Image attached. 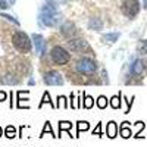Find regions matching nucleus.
I'll use <instances>...</instances> for the list:
<instances>
[{
	"label": "nucleus",
	"mask_w": 147,
	"mask_h": 147,
	"mask_svg": "<svg viewBox=\"0 0 147 147\" xmlns=\"http://www.w3.org/2000/svg\"><path fill=\"white\" fill-rule=\"evenodd\" d=\"M12 44L19 53H30L32 49V40L24 31H16L12 35Z\"/></svg>",
	"instance_id": "obj_2"
},
{
	"label": "nucleus",
	"mask_w": 147,
	"mask_h": 147,
	"mask_svg": "<svg viewBox=\"0 0 147 147\" xmlns=\"http://www.w3.org/2000/svg\"><path fill=\"white\" fill-rule=\"evenodd\" d=\"M5 136H6L7 138H15V137H16V128H15L13 125H7V127L5 128Z\"/></svg>",
	"instance_id": "obj_19"
},
{
	"label": "nucleus",
	"mask_w": 147,
	"mask_h": 147,
	"mask_svg": "<svg viewBox=\"0 0 147 147\" xmlns=\"http://www.w3.org/2000/svg\"><path fill=\"white\" fill-rule=\"evenodd\" d=\"M88 129H90V124H88V122H85V121L77 122V136L75 137H78L82 131H88Z\"/></svg>",
	"instance_id": "obj_15"
},
{
	"label": "nucleus",
	"mask_w": 147,
	"mask_h": 147,
	"mask_svg": "<svg viewBox=\"0 0 147 147\" xmlns=\"http://www.w3.org/2000/svg\"><path fill=\"white\" fill-rule=\"evenodd\" d=\"M88 30H91V31H102L103 30V21L100 18H90L88 19Z\"/></svg>",
	"instance_id": "obj_11"
},
{
	"label": "nucleus",
	"mask_w": 147,
	"mask_h": 147,
	"mask_svg": "<svg viewBox=\"0 0 147 147\" xmlns=\"http://www.w3.org/2000/svg\"><path fill=\"white\" fill-rule=\"evenodd\" d=\"M56 2H57V3H66L68 0H56Z\"/></svg>",
	"instance_id": "obj_33"
},
{
	"label": "nucleus",
	"mask_w": 147,
	"mask_h": 147,
	"mask_svg": "<svg viewBox=\"0 0 147 147\" xmlns=\"http://www.w3.org/2000/svg\"><path fill=\"white\" fill-rule=\"evenodd\" d=\"M106 136L109 138H115L118 136V127H116V122L110 121L107 124V128H106Z\"/></svg>",
	"instance_id": "obj_13"
},
{
	"label": "nucleus",
	"mask_w": 147,
	"mask_h": 147,
	"mask_svg": "<svg viewBox=\"0 0 147 147\" xmlns=\"http://www.w3.org/2000/svg\"><path fill=\"white\" fill-rule=\"evenodd\" d=\"M46 132H50V136L57 137V136H55V132H53V129H52L50 122H46V124H44V128H43V131H41V136H40V137H44V134H46Z\"/></svg>",
	"instance_id": "obj_24"
},
{
	"label": "nucleus",
	"mask_w": 147,
	"mask_h": 147,
	"mask_svg": "<svg viewBox=\"0 0 147 147\" xmlns=\"http://www.w3.org/2000/svg\"><path fill=\"white\" fill-rule=\"evenodd\" d=\"M94 106V99L91 96H85L84 94V102H82V107H85V109H91Z\"/></svg>",
	"instance_id": "obj_20"
},
{
	"label": "nucleus",
	"mask_w": 147,
	"mask_h": 147,
	"mask_svg": "<svg viewBox=\"0 0 147 147\" xmlns=\"http://www.w3.org/2000/svg\"><path fill=\"white\" fill-rule=\"evenodd\" d=\"M93 136H99V137H102V124H97V127L93 129Z\"/></svg>",
	"instance_id": "obj_27"
},
{
	"label": "nucleus",
	"mask_w": 147,
	"mask_h": 147,
	"mask_svg": "<svg viewBox=\"0 0 147 147\" xmlns=\"http://www.w3.org/2000/svg\"><path fill=\"white\" fill-rule=\"evenodd\" d=\"M2 82H3V84H13V85H15V84H18V82H19V80H18V78H15L13 75H6V77L2 80Z\"/></svg>",
	"instance_id": "obj_23"
},
{
	"label": "nucleus",
	"mask_w": 147,
	"mask_h": 147,
	"mask_svg": "<svg viewBox=\"0 0 147 147\" xmlns=\"http://www.w3.org/2000/svg\"><path fill=\"white\" fill-rule=\"evenodd\" d=\"M60 32H62V35H65L66 38H72V37L77 35V27L74 25L72 22H63L62 25H60Z\"/></svg>",
	"instance_id": "obj_9"
},
{
	"label": "nucleus",
	"mask_w": 147,
	"mask_h": 147,
	"mask_svg": "<svg viewBox=\"0 0 147 147\" xmlns=\"http://www.w3.org/2000/svg\"><path fill=\"white\" fill-rule=\"evenodd\" d=\"M50 57L53 60V63L55 65H59V66L66 65L69 60H71V55L65 50L62 46H55L52 50H50Z\"/></svg>",
	"instance_id": "obj_3"
},
{
	"label": "nucleus",
	"mask_w": 147,
	"mask_h": 147,
	"mask_svg": "<svg viewBox=\"0 0 147 147\" xmlns=\"http://www.w3.org/2000/svg\"><path fill=\"white\" fill-rule=\"evenodd\" d=\"M2 136H3V128L0 127V137H2Z\"/></svg>",
	"instance_id": "obj_34"
},
{
	"label": "nucleus",
	"mask_w": 147,
	"mask_h": 147,
	"mask_svg": "<svg viewBox=\"0 0 147 147\" xmlns=\"http://www.w3.org/2000/svg\"><path fill=\"white\" fill-rule=\"evenodd\" d=\"M75 69L80 74H84V75H85V74H94L97 71V63L94 62L93 59H90V57H82V59H80L77 62Z\"/></svg>",
	"instance_id": "obj_4"
},
{
	"label": "nucleus",
	"mask_w": 147,
	"mask_h": 147,
	"mask_svg": "<svg viewBox=\"0 0 147 147\" xmlns=\"http://www.w3.org/2000/svg\"><path fill=\"white\" fill-rule=\"evenodd\" d=\"M109 105V100L106 99L105 96H100L99 99H97V107H100V109H106Z\"/></svg>",
	"instance_id": "obj_22"
},
{
	"label": "nucleus",
	"mask_w": 147,
	"mask_h": 147,
	"mask_svg": "<svg viewBox=\"0 0 147 147\" xmlns=\"http://www.w3.org/2000/svg\"><path fill=\"white\" fill-rule=\"evenodd\" d=\"M143 7L147 9V0H143Z\"/></svg>",
	"instance_id": "obj_32"
},
{
	"label": "nucleus",
	"mask_w": 147,
	"mask_h": 147,
	"mask_svg": "<svg viewBox=\"0 0 147 147\" xmlns=\"http://www.w3.org/2000/svg\"><path fill=\"white\" fill-rule=\"evenodd\" d=\"M137 50L140 55H147V38L146 40H141L137 46Z\"/></svg>",
	"instance_id": "obj_21"
},
{
	"label": "nucleus",
	"mask_w": 147,
	"mask_h": 147,
	"mask_svg": "<svg viewBox=\"0 0 147 147\" xmlns=\"http://www.w3.org/2000/svg\"><path fill=\"white\" fill-rule=\"evenodd\" d=\"M50 105L52 107H56L53 103H52V97H50V93H49V91H44V94H43V99H41V102L38 103V107H43L44 105Z\"/></svg>",
	"instance_id": "obj_16"
},
{
	"label": "nucleus",
	"mask_w": 147,
	"mask_h": 147,
	"mask_svg": "<svg viewBox=\"0 0 147 147\" xmlns=\"http://www.w3.org/2000/svg\"><path fill=\"white\" fill-rule=\"evenodd\" d=\"M66 46L69 50L75 52V53H85V52H91V49L88 43L82 40V38H69L66 41Z\"/></svg>",
	"instance_id": "obj_5"
},
{
	"label": "nucleus",
	"mask_w": 147,
	"mask_h": 147,
	"mask_svg": "<svg viewBox=\"0 0 147 147\" xmlns=\"http://www.w3.org/2000/svg\"><path fill=\"white\" fill-rule=\"evenodd\" d=\"M119 37H121L119 32H107V34H105V35L102 37V41H103L105 44H113V43L118 41Z\"/></svg>",
	"instance_id": "obj_12"
},
{
	"label": "nucleus",
	"mask_w": 147,
	"mask_h": 147,
	"mask_svg": "<svg viewBox=\"0 0 147 147\" xmlns=\"http://www.w3.org/2000/svg\"><path fill=\"white\" fill-rule=\"evenodd\" d=\"M71 107L74 109V107H75V94H71Z\"/></svg>",
	"instance_id": "obj_29"
},
{
	"label": "nucleus",
	"mask_w": 147,
	"mask_h": 147,
	"mask_svg": "<svg viewBox=\"0 0 147 147\" xmlns=\"http://www.w3.org/2000/svg\"><path fill=\"white\" fill-rule=\"evenodd\" d=\"M43 80H44L46 85H62L63 84L62 74L57 72V71H49V72H46Z\"/></svg>",
	"instance_id": "obj_8"
},
{
	"label": "nucleus",
	"mask_w": 147,
	"mask_h": 147,
	"mask_svg": "<svg viewBox=\"0 0 147 147\" xmlns=\"http://www.w3.org/2000/svg\"><path fill=\"white\" fill-rule=\"evenodd\" d=\"M72 125L74 124H71L69 121H60L59 122V134H60L59 137H62V131H68L69 132V129L72 128Z\"/></svg>",
	"instance_id": "obj_17"
},
{
	"label": "nucleus",
	"mask_w": 147,
	"mask_h": 147,
	"mask_svg": "<svg viewBox=\"0 0 147 147\" xmlns=\"http://www.w3.org/2000/svg\"><path fill=\"white\" fill-rule=\"evenodd\" d=\"M140 12V3L138 0H125L122 3V13H124L127 18L132 19L138 15Z\"/></svg>",
	"instance_id": "obj_6"
},
{
	"label": "nucleus",
	"mask_w": 147,
	"mask_h": 147,
	"mask_svg": "<svg viewBox=\"0 0 147 147\" xmlns=\"http://www.w3.org/2000/svg\"><path fill=\"white\" fill-rule=\"evenodd\" d=\"M10 6V3H7L6 0H0V10H6Z\"/></svg>",
	"instance_id": "obj_28"
},
{
	"label": "nucleus",
	"mask_w": 147,
	"mask_h": 147,
	"mask_svg": "<svg viewBox=\"0 0 147 147\" xmlns=\"http://www.w3.org/2000/svg\"><path fill=\"white\" fill-rule=\"evenodd\" d=\"M38 21L43 27H49V28H55L62 22V15L57 12L56 5H49L46 3L38 15Z\"/></svg>",
	"instance_id": "obj_1"
},
{
	"label": "nucleus",
	"mask_w": 147,
	"mask_h": 147,
	"mask_svg": "<svg viewBox=\"0 0 147 147\" xmlns=\"http://www.w3.org/2000/svg\"><path fill=\"white\" fill-rule=\"evenodd\" d=\"M143 71H144V63H143V60H140V59L134 60V62L131 63V66H129V72L132 74L134 77H141Z\"/></svg>",
	"instance_id": "obj_10"
},
{
	"label": "nucleus",
	"mask_w": 147,
	"mask_h": 147,
	"mask_svg": "<svg viewBox=\"0 0 147 147\" xmlns=\"http://www.w3.org/2000/svg\"><path fill=\"white\" fill-rule=\"evenodd\" d=\"M31 40H32V43L35 46L37 55H40L41 57L46 56V53H47V41L44 40V37L41 34H32L31 35Z\"/></svg>",
	"instance_id": "obj_7"
},
{
	"label": "nucleus",
	"mask_w": 147,
	"mask_h": 147,
	"mask_svg": "<svg viewBox=\"0 0 147 147\" xmlns=\"http://www.w3.org/2000/svg\"><path fill=\"white\" fill-rule=\"evenodd\" d=\"M59 107H66V99L63 96H59L57 97V105H56V109Z\"/></svg>",
	"instance_id": "obj_26"
},
{
	"label": "nucleus",
	"mask_w": 147,
	"mask_h": 147,
	"mask_svg": "<svg viewBox=\"0 0 147 147\" xmlns=\"http://www.w3.org/2000/svg\"><path fill=\"white\" fill-rule=\"evenodd\" d=\"M119 132H121V137L122 138H129L132 136V131L131 128L128 127V122H124V125L119 128Z\"/></svg>",
	"instance_id": "obj_14"
},
{
	"label": "nucleus",
	"mask_w": 147,
	"mask_h": 147,
	"mask_svg": "<svg viewBox=\"0 0 147 147\" xmlns=\"http://www.w3.org/2000/svg\"><path fill=\"white\" fill-rule=\"evenodd\" d=\"M0 18H5V19L10 21L12 24H15L16 27H19V21H18V19H15V18L12 16V15H7V13H3V12H2V13H0Z\"/></svg>",
	"instance_id": "obj_25"
},
{
	"label": "nucleus",
	"mask_w": 147,
	"mask_h": 147,
	"mask_svg": "<svg viewBox=\"0 0 147 147\" xmlns=\"http://www.w3.org/2000/svg\"><path fill=\"white\" fill-rule=\"evenodd\" d=\"M15 2H16V0H9V3H10V5H13Z\"/></svg>",
	"instance_id": "obj_35"
},
{
	"label": "nucleus",
	"mask_w": 147,
	"mask_h": 147,
	"mask_svg": "<svg viewBox=\"0 0 147 147\" xmlns=\"http://www.w3.org/2000/svg\"><path fill=\"white\" fill-rule=\"evenodd\" d=\"M109 105L112 106L113 109H121V96H113V97H110V100H109Z\"/></svg>",
	"instance_id": "obj_18"
},
{
	"label": "nucleus",
	"mask_w": 147,
	"mask_h": 147,
	"mask_svg": "<svg viewBox=\"0 0 147 147\" xmlns=\"http://www.w3.org/2000/svg\"><path fill=\"white\" fill-rule=\"evenodd\" d=\"M9 96H10V105H9V106H10V109H12V107H13V91H10Z\"/></svg>",
	"instance_id": "obj_31"
},
{
	"label": "nucleus",
	"mask_w": 147,
	"mask_h": 147,
	"mask_svg": "<svg viewBox=\"0 0 147 147\" xmlns=\"http://www.w3.org/2000/svg\"><path fill=\"white\" fill-rule=\"evenodd\" d=\"M6 97H7V94H6L5 91H0V103L5 102V100H6Z\"/></svg>",
	"instance_id": "obj_30"
}]
</instances>
